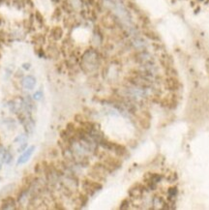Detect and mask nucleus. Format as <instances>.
<instances>
[{
  "label": "nucleus",
  "instance_id": "5",
  "mask_svg": "<svg viewBox=\"0 0 209 210\" xmlns=\"http://www.w3.org/2000/svg\"><path fill=\"white\" fill-rule=\"evenodd\" d=\"M61 9L63 11H65L67 14H72L74 11V7H73L72 3L69 0H63L61 1Z\"/></svg>",
  "mask_w": 209,
  "mask_h": 210
},
{
  "label": "nucleus",
  "instance_id": "2",
  "mask_svg": "<svg viewBox=\"0 0 209 210\" xmlns=\"http://www.w3.org/2000/svg\"><path fill=\"white\" fill-rule=\"evenodd\" d=\"M36 85V78L33 76H26L23 79V86L27 90H33Z\"/></svg>",
  "mask_w": 209,
  "mask_h": 210
},
{
  "label": "nucleus",
  "instance_id": "8",
  "mask_svg": "<svg viewBox=\"0 0 209 210\" xmlns=\"http://www.w3.org/2000/svg\"><path fill=\"white\" fill-rule=\"evenodd\" d=\"M61 17H62V9L60 7H56L52 14V18L55 21H59Z\"/></svg>",
  "mask_w": 209,
  "mask_h": 210
},
{
  "label": "nucleus",
  "instance_id": "11",
  "mask_svg": "<svg viewBox=\"0 0 209 210\" xmlns=\"http://www.w3.org/2000/svg\"><path fill=\"white\" fill-rule=\"evenodd\" d=\"M26 146H27V144H26V142H24V144H23V145H21L20 148H18V152H21V151H23V150H24V149H25V148H26Z\"/></svg>",
  "mask_w": 209,
  "mask_h": 210
},
{
  "label": "nucleus",
  "instance_id": "10",
  "mask_svg": "<svg viewBox=\"0 0 209 210\" xmlns=\"http://www.w3.org/2000/svg\"><path fill=\"white\" fill-rule=\"evenodd\" d=\"M33 98H34V100H37V101L42 100V98H43V92H42V90H38L37 92H35L34 95H33Z\"/></svg>",
  "mask_w": 209,
  "mask_h": 210
},
{
  "label": "nucleus",
  "instance_id": "9",
  "mask_svg": "<svg viewBox=\"0 0 209 210\" xmlns=\"http://www.w3.org/2000/svg\"><path fill=\"white\" fill-rule=\"evenodd\" d=\"M12 159H13V155H12L9 151L5 150L4 153H3L2 161L4 162L5 164H9V163H10V162L12 161Z\"/></svg>",
  "mask_w": 209,
  "mask_h": 210
},
{
  "label": "nucleus",
  "instance_id": "1",
  "mask_svg": "<svg viewBox=\"0 0 209 210\" xmlns=\"http://www.w3.org/2000/svg\"><path fill=\"white\" fill-rule=\"evenodd\" d=\"M35 148H36V147H35L34 145H31V146H29L28 148L25 149V150L23 152V154H21L20 157H18V162H17V165H21V164L26 163V162L29 160V158L31 157V155L33 154Z\"/></svg>",
  "mask_w": 209,
  "mask_h": 210
},
{
  "label": "nucleus",
  "instance_id": "12",
  "mask_svg": "<svg viewBox=\"0 0 209 210\" xmlns=\"http://www.w3.org/2000/svg\"><path fill=\"white\" fill-rule=\"evenodd\" d=\"M23 68L25 69V70H29V68H30V64H28V63H24V64L23 65Z\"/></svg>",
  "mask_w": 209,
  "mask_h": 210
},
{
  "label": "nucleus",
  "instance_id": "4",
  "mask_svg": "<svg viewBox=\"0 0 209 210\" xmlns=\"http://www.w3.org/2000/svg\"><path fill=\"white\" fill-rule=\"evenodd\" d=\"M2 209H14L16 208V200L13 197H6L2 199Z\"/></svg>",
  "mask_w": 209,
  "mask_h": 210
},
{
  "label": "nucleus",
  "instance_id": "13",
  "mask_svg": "<svg viewBox=\"0 0 209 210\" xmlns=\"http://www.w3.org/2000/svg\"><path fill=\"white\" fill-rule=\"evenodd\" d=\"M52 1L54 2V3H59V2H61V1H60V0H52Z\"/></svg>",
  "mask_w": 209,
  "mask_h": 210
},
{
  "label": "nucleus",
  "instance_id": "6",
  "mask_svg": "<svg viewBox=\"0 0 209 210\" xmlns=\"http://www.w3.org/2000/svg\"><path fill=\"white\" fill-rule=\"evenodd\" d=\"M32 40L35 44L40 45V46H42V45L45 43V37H44L42 34H36L35 36H33Z\"/></svg>",
  "mask_w": 209,
  "mask_h": 210
},
{
  "label": "nucleus",
  "instance_id": "15",
  "mask_svg": "<svg viewBox=\"0 0 209 210\" xmlns=\"http://www.w3.org/2000/svg\"><path fill=\"white\" fill-rule=\"evenodd\" d=\"M0 150H3V147H2L1 145H0ZM0 152H1V151H0Z\"/></svg>",
  "mask_w": 209,
  "mask_h": 210
},
{
  "label": "nucleus",
  "instance_id": "3",
  "mask_svg": "<svg viewBox=\"0 0 209 210\" xmlns=\"http://www.w3.org/2000/svg\"><path fill=\"white\" fill-rule=\"evenodd\" d=\"M49 34H50V38H52L53 41H59V40L62 39L64 32H63L62 27L54 26V27H52V29H50V33Z\"/></svg>",
  "mask_w": 209,
  "mask_h": 210
},
{
  "label": "nucleus",
  "instance_id": "14",
  "mask_svg": "<svg viewBox=\"0 0 209 210\" xmlns=\"http://www.w3.org/2000/svg\"><path fill=\"white\" fill-rule=\"evenodd\" d=\"M2 21H3L2 18H1V17H0V25H1V24H2Z\"/></svg>",
  "mask_w": 209,
  "mask_h": 210
},
{
  "label": "nucleus",
  "instance_id": "16",
  "mask_svg": "<svg viewBox=\"0 0 209 210\" xmlns=\"http://www.w3.org/2000/svg\"><path fill=\"white\" fill-rule=\"evenodd\" d=\"M1 166H2V165H1V163H0V170H1Z\"/></svg>",
  "mask_w": 209,
  "mask_h": 210
},
{
  "label": "nucleus",
  "instance_id": "7",
  "mask_svg": "<svg viewBox=\"0 0 209 210\" xmlns=\"http://www.w3.org/2000/svg\"><path fill=\"white\" fill-rule=\"evenodd\" d=\"M35 18H36V21L38 23H39V25H41V26L45 25V18H44V16L41 14L39 11L35 12Z\"/></svg>",
  "mask_w": 209,
  "mask_h": 210
}]
</instances>
